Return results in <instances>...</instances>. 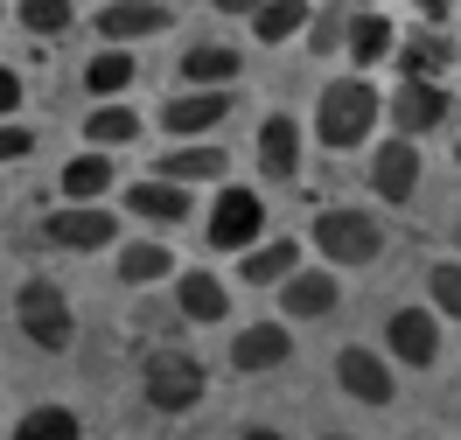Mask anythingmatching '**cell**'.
<instances>
[{
  "instance_id": "1",
  "label": "cell",
  "mask_w": 461,
  "mask_h": 440,
  "mask_svg": "<svg viewBox=\"0 0 461 440\" xmlns=\"http://www.w3.org/2000/svg\"><path fill=\"white\" fill-rule=\"evenodd\" d=\"M377 126V91L364 85V77H336V85L321 91L315 105V140L329 147V154H349V147H364Z\"/></svg>"
},
{
  "instance_id": "2",
  "label": "cell",
  "mask_w": 461,
  "mask_h": 440,
  "mask_svg": "<svg viewBox=\"0 0 461 440\" xmlns=\"http://www.w3.org/2000/svg\"><path fill=\"white\" fill-rule=\"evenodd\" d=\"M308 245H315L329 265H377V252H384V224H377L371 210H321L315 231H308Z\"/></svg>"
},
{
  "instance_id": "3",
  "label": "cell",
  "mask_w": 461,
  "mask_h": 440,
  "mask_svg": "<svg viewBox=\"0 0 461 440\" xmlns=\"http://www.w3.org/2000/svg\"><path fill=\"white\" fill-rule=\"evenodd\" d=\"M14 322L35 350H70L77 343V315H70V293L50 287V280H22L14 293Z\"/></svg>"
},
{
  "instance_id": "4",
  "label": "cell",
  "mask_w": 461,
  "mask_h": 440,
  "mask_svg": "<svg viewBox=\"0 0 461 440\" xmlns=\"http://www.w3.org/2000/svg\"><path fill=\"white\" fill-rule=\"evenodd\" d=\"M140 391H147V406H154V412H189L203 399V364L189 350H147Z\"/></svg>"
},
{
  "instance_id": "5",
  "label": "cell",
  "mask_w": 461,
  "mask_h": 440,
  "mask_svg": "<svg viewBox=\"0 0 461 440\" xmlns=\"http://www.w3.org/2000/svg\"><path fill=\"white\" fill-rule=\"evenodd\" d=\"M42 238L63 245V252H105V245L119 238V217H113V210H98V203H63V210H50Z\"/></svg>"
},
{
  "instance_id": "6",
  "label": "cell",
  "mask_w": 461,
  "mask_h": 440,
  "mask_svg": "<svg viewBox=\"0 0 461 440\" xmlns=\"http://www.w3.org/2000/svg\"><path fill=\"white\" fill-rule=\"evenodd\" d=\"M259 231H266V203L252 189H224L217 210H210V245H217V252H238V245H259Z\"/></svg>"
},
{
  "instance_id": "7",
  "label": "cell",
  "mask_w": 461,
  "mask_h": 440,
  "mask_svg": "<svg viewBox=\"0 0 461 440\" xmlns=\"http://www.w3.org/2000/svg\"><path fill=\"white\" fill-rule=\"evenodd\" d=\"M336 384H343L349 399H364V406H392V364L377 350H364V343H349V350H336Z\"/></svg>"
},
{
  "instance_id": "8",
  "label": "cell",
  "mask_w": 461,
  "mask_h": 440,
  "mask_svg": "<svg viewBox=\"0 0 461 440\" xmlns=\"http://www.w3.org/2000/svg\"><path fill=\"white\" fill-rule=\"evenodd\" d=\"M440 119H447V91L433 85V77H399V91H392V126H399L405 140L433 133Z\"/></svg>"
},
{
  "instance_id": "9",
  "label": "cell",
  "mask_w": 461,
  "mask_h": 440,
  "mask_svg": "<svg viewBox=\"0 0 461 440\" xmlns=\"http://www.w3.org/2000/svg\"><path fill=\"white\" fill-rule=\"evenodd\" d=\"M224 119H230V91H224V85H196V91H182V98H168V105H161V126H168L175 140L210 133V126H224Z\"/></svg>"
},
{
  "instance_id": "10",
  "label": "cell",
  "mask_w": 461,
  "mask_h": 440,
  "mask_svg": "<svg viewBox=\"0 0 461 440\" xmlns=\"http://www.w3.org/2000/svg\"><path fill=\"white\" fill-rule=\"evenodd\" d=\"M175 14L161 0H105L98 14H91V29L105 35V42H147V35H161Z\"/></svg>"
},
{
  "instance_id": "11",
  "label": "cell",
  "mask_w": 461,
  "mask_h": 440,
  "mask_svg": "<svg viewBox=\"0 0 461 440\" xmlns=\"http://www.w3.org/2000/svg\"><path fill=\"white\" fill-rule=\"evenodd\" d=\"M384 343L399 356L405 371H427L433 356H440V322H433V308H399L392 322H384Z\"/></svg>"
},
{
  "instance_id": "12",
  "label": "cell",
  "mask_w": 461,
  "mask_h": 440,
  "mask_svg": "<svg viewBox=\"0 0 461 440\" xmlns=\"http://www.w3.org/2000/svg\"><path fill=\"white\" fill-rule=\"evenodd\" d=\"M126 210H133V217H147V224H168V231H182L196 203H189V189H182V182L147 175V182H126Z\"/></svg>"
},
{
  "instance_id": "13",
  "label": "cell",
  "mask_w": 461,
  "mask_h": 440,
  "mask_svg": "<svg viewBox=\"0 0 461 440\" xmlns=\"http://www.w3.org/2000/svg\"><path fill=\"white\" fill-rule=\"evenodd\" d=\"M371 189L384 203H405V196L420 189V147L405 140V133H392V140L371 154Z\"/></svg>"
},
{
  "instance_id": "14",
  "label": "cell",
  "mask_w": 461,
  "mask_h": 440,
  "mask_svg": "<svg viewBox=\"0 0 461 440\" xmlns=\"http://www.w3.org/2000/svg\"><path fill=\"white\" fill-rule=\"evenodd\" d=\"M287 356H294L287 322H259V328H238V336H230V364H238L245 378H259V371H280Z\"/></svg>"
},
{
  "instance_id": "15",
  "label": "cell",
  "mask_w": 461,
  "mask_h": 440,
  "mask_svg": "<svg viewBox=\"0 0 461 440\" xmlns=\"http://www.w3.org/2000/svg\"><path fill=\"white\" fill-rule=\"evenodd\" d=\"M259 168L273 182L301 175V119H294V112H266L259 119Z\"/></svg>"
},
{
  "instance_id": "16",
  "label": "cell",
  "mask_w": 461,
  "mask_h": 440,
  "mask_svg": "<svg viewBox=\"0 0 461 440\" xmlns=\"http://www.w3.org/2000/svg\"><path fill=\"white\" fill-rule=\"evenodd\" d=\"M280 308H287L294 322H321V315L336 308V265H329V273H301V265H294L287 280H280Z\"/></svg>"
},
{
  "instance_id": "17",
  "label": "cell",
  "mask_w": 461,
  "mask_h": 440,
  "mask_svg": "<svg viewBox=\"0 0 461 440\" xmlns=\"http://www.w3.org/2000/svg\"><path fill=\"white\" fill-rule=\"evenodd\" d=\"M175 315H182V322L217 328V322L230 315V293H224V280H210V273H182V280H175Z\"/></svg>"
},
{
  "instance_id": "18",
  "label": "cell",
  "mask_w": 461,
  "mask_h": 440,
  "mask_svg": "<svg viewBox=\"0 0 461 440\" xmlns=\"http://www.w3.org/2000/svg\"><path fill=\"white\" fill-rule=\"evenodd\" d=\"M161 175H168V182H224L230 175V154H224V147H210V140L168 147V154H161Z\"/></svg>"
},
{
  "instance_id": "19",
  "label": "cell",
  "mask_w": 461,
  "mask_h": 440,
  "mask_svg": "<svg viewBox=\"0 0 461 440\" xmlns=\"http://www.w3.org/2000/svg\"><path fill=\"white\" fill-rule=\"evenodd\" d=\"M294 265H301V245H294V238H280V245H252V252H245V265H238V280H245V287H280Z\"/></svg>"
},
{
  "instance_id": "20",
  "label": "cell",
  "mask_w": 461,
  "mask_h": 440,
  "mask_svg": "<svg viewBox=\"0 0 461 440\" xmlns=\"http://www.w3.org/2000/svg\"><path fill=\"white\" fill-rule=\"evenodd\" d=\"M133 77H140V70H133V57H126V42H113V49H98V57L85 63V91L91 98H119Z\"/></svg>"
},
{
  "instance_id": "21",
  "label": "cell",
  "mask_w": 461,
  "mask_h": 440,
  "mask_svg": "<svg viewBox=\"0 0 461 440\" xmlns=\"http://www.w3.org/2000/svg\"><path fill=\"white\" fill-rule=\"evenodd\" d=\"M113 161H105V154H77V161H70V168H63V196H70V203H98V196H105V189H113Z\"/></svg>"
},
{
  "instance_id": "22",
  "label": "cell",
  "mask_w": 461,
  "mask_h": 440,
  "mask_svg": "<svg viewBox=\"0 0 461 440\" xmlns=\"http://www.w3.org/2000/svg\"><path fill=\"white\" fill-rule=\"evenodd\" d=\"M182 77H189V85H230V77H245V57L224 49V42H203V49L182 57Z\"/></svg>"
},
{
  "instance_id": "23",
  "label": "cell",
  "mask_w": 461,
  "mask_h": 440,
  "mask_svg": "<svg viewBox=\"0 0 461 440\" xmlns=\"http://www.w3.org/2000/svg\"><path fill=\"white\" fill-rule=\"evenodd\" d=\"M349 57L357 63H377L384 57V49H392V14H377V7H357V14H349Z\"/></svg>"
},
{
  "instance_id": "24",
  "label": "cell",
  "mask_w": 461,
  "mask_h": 440,
  "mask_svg": "<svg viewBox=\"0 0 461 440\" xmlns=\"http://www.w3.org/2000/svg\"><path fill=\"white\" fill-rule=\"evenodd\" d=\"M85 140L91 147H133V140H140V112H126V105L105 98V105L85 119Z\"/></svg>"
},
{
  "instance_id": "25",
  "label": "cell",
  "mask_w": 461,
  "mask_h": 440,
  "mask_svg": "<svg viewBox=\"0 0 461 440\" xmlns=\"http://www.w3.org/2000/svg\"><path fill=\"white\" fill-rule=\"evenodd\" d=\"M168 273H175L168 245H126V252H119V280H126V287H154V280H168Z\"/></svg>"
},
{
  "instance_id": "26",
  "label": "cell",
  "mask_w": 461,
  "mask_h": 440,
  "mask_svg": "<svg viewBox=\"0 0 461 440\" xmlns=\"http://www.w3.org/2000/svg\"><path fill=\"white\" fill-rule=\"evenodd\" d=\"M308 14H315L308 0H266L259 14H252V35H259V42H287V35L308 29Z\"/></svg>"
},
{
  "instance_id": "27",
  "label": "cell",
  "mask_w": 461,
  "mask_h": 440,
  "mask_svg": "<svg viewBox=\"0 0 461 440\" xmlns=\"http://www.w3.org/2000/svg\"><path fill=\"white\" fill-rule=\"evenodd\" d=\"M14 440H85L77 434V412H63V406H35L22 427H14Z\"/></svg>"
},
{
  "instance_id": "28",
  "label": "cell",
  "mask_w": 461,
  "mask_h": 440,
  "mask_svg": "<svg viewBox=\"0 0 461 440\" xmlns=\"http://www.w3.org/2000/svg\"><path fill=\"white\" fill-rule=\"evenodd\" d=\"M14 22H22L29 35H63L70 22H77V7H70V0H22Z\"/></svg>"
},
{
  "instance_id": "29",
  "label": "cell",
  "mask_w": 461,
  "mask_h": 440,
  "mask_svg": "<svg viewBox=\"0 0 461 440\" xmlns=\"http://www.w3.org/2000/svg\"><path fill=\"white\" fill-rule=\"evenodd\" d=\"M440 63H455V42H405L399 49V77H427V70H440Z\"/></svg>"
},
{
  "instance_id": "30",
  "label": "cell",
  "mask_w": 461,
  "mask_h": 440,
  "mask_svg": "<svg viewBox=\"0 0 461 440\" xmlns=\"http://www.w3.org/2000/svg\"><path fill=\"white\" fill-rule=\"evenodd\" d=\"M308 22H315V29H301V35H308V49H315V57H336L343 35H349V14H343V7H329V14H308Z\"/></svg>"
},
{
  "instance_id": "31",
  "label": "cell",
  "mask_w": 461,
  "mask_h": 440,
  "mask_svg": "<svg viewBox=\"0 0 461 440\" xmlns=\"http://www.w3.org/2000/svg\"><path fill=\"white\" fill-rule=\"evenodd\" d=\"M427 293H433V308H440V315H455V322H461V265L455 259L427 273Z\"/></svg>"
},
{
  "instance_id": "32",
  "label": "cell",
  "mask_w": 461,
  "mask_h": 440,
  "mask_svg": "<svg viewBox=\"0 0 461 440\" xmlns=\"http://www.w3.org/2000/svg\"><path fill=\"white\" fill-rule=\"evenodd\" d=\"M29 154H35V133L7 119V126H0V161H29Z\"/></svg>"
},
{
  "instance_id": "33",
  "label": "cell",
  "mask_w": 461,
  "mask_h": 440,
  "mask_svg": "<svg viewBox=\"0 0 461 440\" xmlns=\"http://www.w3.org/2000/svg\"><path fill=\"white\" fill-rule=\"evenodd\" d=\"M14 112H22V77L0 63V119H14Z\"/></svg>"
},
{
  "instance_id": "34",
  "label": "cell",
  "mask_w": 461,
  "mask_h": 440,
  "mask_svg": "<svg viewBox=\"0 0 461 440\" xmlns=\"http://www.w3.org/2000/svg\"><path fill=\"white\" fill-rule=\"evenodd\" d=\"M210 7H217V14H259L266 0H210Z\"/></svg>"
},
{
  "instance_id": "35",
  "label": "cell",
  "mask_w": 461,
  "mask_h": 440,
  "mask_svg": "<svg viewBox=\"0 0 461 440\" xmlns=\"http://www.w3.org/2000/svg\"><path fill=\"white\" fill-rule=\"evenodd\" d=\"M245 440H287V434H273V427H252V434H245Z\"/></svg>"
},
{
  "instance_id": "36",
  "label": "cell",
  "mask_w": 461,
  "mask_h": 440,
  "mask_svg": "<svg viewBox=\"0 0 461 440\" xmlns=\"http://www.w3.org/2000/svg\"><path fill=\"white\" fill-rule=\"evenodd\" d=\"M455 245H461V217H455Z\"/></svg>"
},
{
  "instance_id": "37",
  "label": "cell",
  "mask_w": 461,
  "mask_h": 440,
  "mask_svg": "<svg viewBox=\"0 0 461 440\" xmlns=\"http://www.w3.org/2000/svg\"><path fill=\"white\" fill-rule=\"evenodd\" d=\"M329 440H349V434H329Z\"/></svg>"
},
{
  "instance_id": "38",
  "label": "cell",
  "mask_w": 461,
  "mask_h": 440,
  "mask_svg": "<svg viewBox=\"0 0 461 440\" xmlns=\"http://www.w3.org/2000/svg\"><path fill=\"white\" fill-rule=\"evenodd\" d=\"M455 154H461V147H455Z\"/></svg>"
}]
</instances>
